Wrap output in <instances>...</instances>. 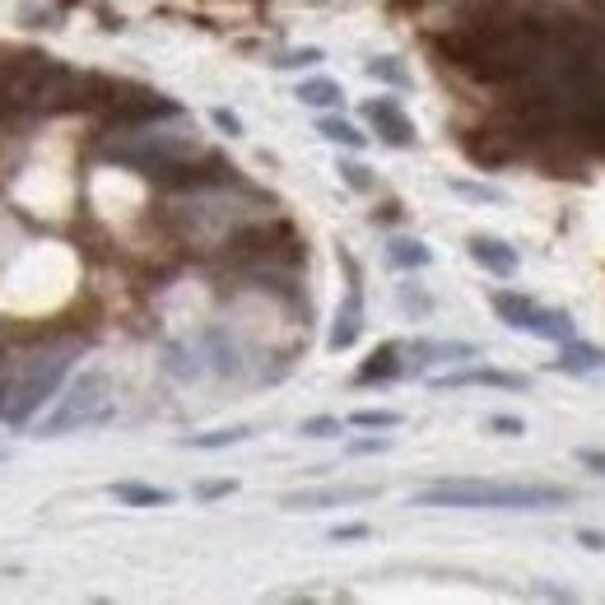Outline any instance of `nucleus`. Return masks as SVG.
Returning <instances> with one entry per match:
<instances>
[{"label":"nucleus","mask_w":605,"mask_h":605,"mask_svg":"<svg viewBox=\"0 0 605 605\" xmlns=\"http://www.w3.org/2000/svg\"><path fill=\"white\" fill-rule=\"evenodd\" d=\"M350 424L354 428H396V424H401V414H396V410H354Z\"/></svg>","instance_id":"17"},{"label":"nucleus","mask_w":605,"mask_h":605,"mask_svg":"<svg viewBox=\"0 0 605 605\" xmlns=\"http://www.w3.org/2000/svg\"><path fill=\"white\" fill-rule=\"evenodd\" d=\"M401 354H406V344H401V340H387V344H377V350H373V359L363 363V368H359L354 377H359V383H383V377H401V373H406Z\"/></svg>","instance_id":"10"},{"label":"nucleus","mask_w":605,"mask_h":605,"mask_svg":"<svg viewBox=\"0 0 605 605\" xmlns=\"http://www.w3.org/2000/svg\"><path fill=\"white\" fill-rule=\"evenodd\" d=\"M359 331H363V303H359V289L350 293V299L340 303V317H336V326H331V350H350V344L359 340Z\"/></svg>","instance_id":"11"},{"label":"nucleus","mask_w":605,"mask_h":605,"mask_svg":"<svg viewBox=\"0 0 605 605\" xmlns=\"http://www.w3.org/2000/svg\"><path fill=\"white\" fill-rule=\"evenodd\" d=\"M465 247H471V262L480 270L498 275V280H512V275H517V252L508 247V242H498V238H471Z\"/></svg>","instance_id":"7"},{"label":"nucleus","mask_w":605,"mask_h":605,"mask_svg":"<svg viewBox=\"0 0 605 605\" xmlns=\"http://www.w3.org/2000/svg\"><path fill=\"white\" fill-rule=\"evenodd\" d=\"M555 368H559V373H601V368H605V350H596V344L568 340L564 354L555 359Z\"/></svg>","instance_id":"12"},{"label":"nucleus","mask_w":605,"mask_h":605,"mask_svg":"<svg viewBox=\"0 0 605 605\" xmlns=\"http://www.w3.org/2000/svg\"><path fill=\"white\" fill-rule=\"evenodd\" d=\"M489 303H494L498 322L512 326V331H522V336L555 340V344L573 340V317H568L564 307H541L535 299H527V293H517V289H494Z\"/></svg>","instance_id":"3"},{"label":"nucleus","mask_w":605,"mask_h":605,"mask_svg":"<svg viewBox=\"0 0 605 605\" xmlns=\"http://www.w3.org/2000/svg\"><path fill=\"white\" fill-rule=\"evenodd\" d=\"M377 489L373 484H350V489H299V494H285L280 504L289 512H317V508H340V504H363L373 498Z\"/></svg>","instance_id":"6"},{"label":"nucleus","mask_w":605,"mask_h":605,"mask_svg":"<svg viewBox=\"0 0 605 605\" xmlns=\"http://www.w3.org/2000/svg\"><path fill=\"white\" fill-rule=\"evenodd\" d=\"M489 428H494V434H504V438H522L527 434V424L517 420V414H494Z\"/></svg>","instance_id":"20"},{"label":"nucleus","mask_w":605,"mask_h":605,"mask_svg":"<svg viewBox=\"0 0 605 605\" xmlns=\"http://www.w3.org/2000/svg\"><path fill=\"white\" fill-rule=\"evenodd\" d=\"M299 434L303 438H331V434H340V420L336 414H317V420H303Z\"/></svg>","instance_id":"18"},{"label":"nucleus","mask_w":605,"mask_h":605,"mask_svg":"<svg viewBox=\"0 0 605 605\" xmlns=\"http://www.w3.org/2000/svg\"><path fill=\"white\" fill-rule=\"evenodd\" d=\"M340 172H344V182H350L354 192H368V186H373V178H368V168H363V164H340Z\"/></svg>","instance_id":"21"},{"label":"nucleus","mask_w":605,"mask_h":605,"mask_svg":"<svg viewBox=\"0 0 605 605\" xmlns=\"http://www.w3.org/2000/svg\"><path fill=\"white\" fill-rule=\"evenodd\" d=\"M331 541H368V527L363 522H350V527H336Z\"/></svg>","instance_id":"26"},{"label":"nucleus","mask_w":605,"mask_h":605,"mask_svg":"<svg viewBox=\"0 0 605 605\" xmlns=\"http://www.w3.org/2000/svg\"><path fill=\"white\" fill-rule=\"evenodd\" d=\"M313 61H322V51H289V57H280L275 65H280V71H299V65H313Z\"/></svg>","instance_id":"23"},{"label":"nucleus","mask_w":605,"mask_h":605,"mask_svg":"<svg viewBox=\"0 0 605 605\" xmlns=\"http://www.w3.org/2000/svg\"><path fill=\"white\" fill-rule=\"evenodd\" d=\"M299 102H307V108H322V112H336L340 102H344V94H340L336 80L317 75V80H303L299 84Z\"/></svg>","instance_id":"14"},{"label":"nucleus","mask_w":605,"mask_h":605,"mask_svg":"<svg viewBox=\"0 0 605 605\" xmlns=\"http://www.w3.org/2000/svg\"><path fill=\"white\" fill-rule=\"evenodd\" d=\"M108 494L126 508H168L172 504V489H159V484H145V480H117Z\"/></svg>","instance_id":"9"},{"label":"nucleus","mask_w":605,"mask_h":605,"mask_svg":"<svg viewBox=\"0 0 605 605\" xmlns=\"http://www.w3.org/2000/svg\"><path fill=\"white\" fill-rule=\"evenodd\" d=\"M578 541H582L586 549H605V535H601V531H578Z\"/></svg>","instance_id":"28"},{"label":"nucleus","mask_w":605,"mask_h":605,"mask_svg":"<svg viewBox=\"0 0 605 605\" xmlns=\"http://www.w3.org/2000/svg\"><path fill=\"white\" fill-rule=\"evenodd\" d=\"M247 443V428H215V434H186L182 447H192V452H219V447H238Z\"/></svg>","instance_id":"15"},{"label":"nucleus","mask_w":605,"mask_h":605,"mask_svg":"<svg viewBox=\"0 0 605 605\" xmlns=\"http://www.w3.org/2000/svg\"><path fill=\"white\" fill-rule=\"evenodd\" d=\"M65 368H71V359H65V354H51V359H38V363H33V373L20 377V383H14V391H10L5 420H10L14 428H20V424H33V414H38V410L51 401V396L61 391Z\"/></svg>","instance_id":"4"},{"label":"nucleus","mask_w":605,"mask_h":605,"mask_svg":"<svg viewBox=\"0 0 605 605\" xmlns=\"http://www.w3.org/2000/svg\"><path fill=\"white\" fill-rule=\"evenodd\" d=\"M112 396H108V373H80L71 387H65L57 396V410L47 414V420L38 424V434L43 438H65V434H75V428H89V424H102L108 420V406Z\"/></svg>","instance_id":"2"},{"label":"nucleus","mask_w":605,"mask_h":605,"mask_svg":"<svg viewBox=\"0 0 605 605\" xmlns=\"http://www.w3.org/2000/svg\"><path fill=\"white\" fill-rule=\"evenodd\" d=\"M368 75L391 80V84H406V71H401V65H391V61H373V65H368Z\"/></svg>","instance_id":"24"},{"label":"nucleus","mask_w":605,"mask_h":605,"mask_svg":"<svg viewBox=\"0 0 605 605\" xmlns=\"http://www.w3.org/2000/svg\"><path fill=\"white\" fill-rule=\"evenodd\" d=\"M238 489V480H196V498L210 504V498H229Z\"/></svg>","instance_id":"19"},{"label":"nucleus","mask_w":605,"mask_h":605,"mask_svg":"<svg viewBox=\"0 0 605 605\" xmlns=\"http://www.w3.org/2000/svg\"><path fill=\"white\" fill-rule=\"evenodd\" d=\"M363 117L373 121V131L383 135L391 149H410L414 145V121L401 112V102H396V98H368V102H363Z\"/></svg>","instance_id":"5"},{"label":"nucleus","mask_w":605,"mask_h":605,"mask_svg":"<svg viewBox=\"0 0 605 605\" xmlns=\"http://www.w3.org/2000/svg\"><path fill=\"white\" fill-rule=\"evenodd\" d=\"M438 387H504V391H527V377L498 373V368H465V373L438 377Z\"/></svg>","instance_id":"8"},{"label":"nucleus","mask_w":605,"mask_h":605,"mask_svg":"<svg viewBox=\"0 0 605 605\" xmlns=\"http://www.w3.org/2000/svg\"><path fill=\"white\" fill-rule=\"evenodd\" d=\"M387 262L396 270H424L428 262H434V252H428L420 238H391L387 242Z\"/></svg>","instance_id":"13"},{"label":"nucleus","mask_w":605,"mask_h":605,"mask_svg":"<svg viewBox=\"0 0 605 605\" xmlns=\"http://www.w3.org/2000/svg\"><path fill=\"white\" fill-rule=\"evenodd\" d=\"M317 131H322L331 145H344V149H363V141H368V135H363L359 126H350L344 117H322V121H317Z\"/></svg>","instance_id":"16"},{"label":"nucleus","mask_w":605,"mask_h":605,"mask_svg":"<svg viewBox=\"0 0 605 605\" xmlns=\"http://www.w3.org/2000/svg\"><path fill=\"white\" fill-rule=\"evenodd\" d=\"M391 438H354L350 443V457H373V452H387Z\"/></svg>","instance_id":"22"},{"label":"nucleus","mask_w":605,"mask_h":605,"mask_svg":"<svg viewBox=\"0 0 605 605\" xmlns=\"http://www.w3.org/2000/svg\"><path fill=\"white\" fill-rule=\"evenodd\" d=\"M210 117H215V126H219V131H229V135H242V121H238V117H233L229 108H215Z\"/></svg>","instance_id":"25"},{"label":"nucleus","mask_w":605,"mask_h":605,"mask_svg":"<svg viewBox=\"0 0 605 605\" xmlns=\"http://www.w3.org/2000/svg\"><path fill=\"white\" fill-rule=\"evenodd\" d=\"M461 196H475V201H498V192H489V186H471V182H452Z\"/></svg>","instance_id":"27"},{"label":"nucleus","mask_w":605,"mask_h":605,"mask_svg":"<svg viewBox=\"0 0 605 605\" xmlns=\"http://www.w3.org/2000/svg\"><path fill=\"white\" fill-rule=\"evenodd\" d=\"M573 489L564 484H504V480H434L414 494V508H461V512H545L568 508Z\"/></svg>","instance_id":"1"}]
</instances>
